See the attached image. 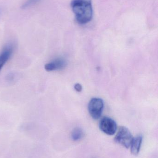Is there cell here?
Segmentation results:
<instances>
[{"label": "cell", "instance_id": "1", "mask_svg": "<svg viewBox=\"0 0 158 158\" xmlns=\"http://www.w3.org/2000/svg\"><path fill=\"white\" fill-rule=\"evenodd\" d=\"M71 7L78 23L84 24L91 21L93 15L92 0H72Z\"/></svg>", "mask_w": 158, "mask_h": 158}, {"label": "cell", "instance_id": "2", "mask_svg": "<svg viewBox=\"0 0 158 158\" xmlns=\"http://www.w3.org/2000/svg\"><path fill=\"white\" fill-rule=\"evenodd\" d=\"M133 137L129 129L124 126H121L118 129L115 137V141L117 143L125 148L130 147Z\"/></svg>", "mask_w": 158, "mask_h": 158}, {"label": "cell", "instance_id": "3", "mask_svg": "<svg viewBox=\"0 0 158 158\" xmlns=\"http://www.w3.org/2000/svg\"><path fill=\"white\" fill-rule=\"evenodd\" d=\"M104 107L103 99L98 98L91 99L88 105V110L91 117L94 119H98L101 117Z\"/></svg>", "mask_w": 158, "mask_h": 158}, {"label": "cell", "instance_id": "4", "mask_svg": "<svg viewBox=\"0 0 158 158\" xmlns=\"http://www.w3.org/2000/svg\"><path fill=\"white\" fill-rule=\"evenodd\" d=\"M99 126L100 130L108 135H113L117 131V123L113 119L109 117L102 118L99 122Z\"/></svg>", "mask_w": 158, "mask_h": 158}, {"label": "cell", "instance_id": "5", "mask_svg": "<svg viewBox=\"0 0 158 158\" xmlns=\"http://www.w3.org/2000/svg\"><path fill=\"white\" fill-rule=\"evenodd\" d=\"M15 47V44L13 43H9L4 46L1 51L0 53V72L13 55Z\"/></svg>", "mask_w": 158, "mask_h": 158}, {"label": "cell", "instance_id": "6", "mask_svg": "<svg viewBox=\"0 0 158 158\" xmlns=\"http://www.w3.org/2000/svg\"><path fill=\"white\" fill-rule=\"evenodd\" d=\"M66 65V60L62 58H58L45 64V69L47 71H53L61 70Z\"/></svg>", "mask_w": 158, "mask_h": 158}, {"label": "cell", "instance_id": "7", "mask_svg": "<svg viewBox=\"0 0 158 158\" xmlns=\"http://www.w3.org/2000/svg\"><path fill=\"white\" fill-rule=\"evenodd\" d=\"M143 142V137L141 135L133 138L131 144V152L134 156H137L140 152Z\"/></svg>", "mask_w": 158, "mask_h": 158}, {"label": "cell", "instance_id": "8", "mask_svg": "<svg viewBox=\"0 0 158 158\" xmlns=\"http://www.w3.org/2000/svg\"><path fill=\"white\" fill-rule=\"evenodd\" d=\"M83 135V132L81 129L79 128H76L72 132L71 136L74 141H78L81 139Z\"/></svg>", "mask_w": 158, "mask_h": 158}, {"label": "cell", "instance_id": "9", "mask_svg": "<svg viewBox=\"0 0 158 158\" xmlns=\"http://www.w3.org/2000/svg\"><path fill=\"white\" fill-rule=\"evenodd\" d=\"M40 0H28L26 3L24 4V6L25 7H27L30 6L36 3L37 2H39Z\"/></svg>", "mask_w": 158, "mask_h": 158}, {"label": "cell", "instance_id": "10", "mask_svg": "<svg viewBox=\"0 0 158 158\" xmlns=\"http://www.w3.org/2000/svg\"><path fill=\"white\" fill-rule=\"evenodd\" d=\"M74 88L77 92H80L82 90V86L79 83L76 84L74 85Z\"/></svg>", "mask_w": 158, "mask_h": 158}, {"label": "cell", "instance_id": "11", "mask_svg": "<svg viewBox=\"0 0 158 158\" xmlns=\"http://www.w3.org/2000/svg\"><path fill=\"white\" fill-rule=\"evenodd\" d=\"M15 76L13 74H11L8 75V76L6 77V79L7 81H12L13 80H15Z\"/></svg>", "mask_w": 158, "mask_h": 158}]
</instances>
